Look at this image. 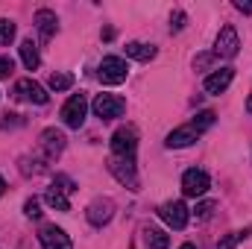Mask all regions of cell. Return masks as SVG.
Returning <instances> with one entry per match:
<instances>
[{"label": "cell", "mask_w": 252, "mask_h": 249, "mask_svg": "<svg viewBox=\"0 0 252 249\" xmlns=\"http://www.w3.org/2000/svg\"><path fill=\"white\" fill-rule=\"evenodd\" d=\"M91 109H94V115L100 121H115V118H121L126 112V100L118 97V94H97Z\"/></svg>", "instance_id": "cell-1"}, {"label": "cell", "mask_w": 252, "mask_h": 249, "mask_svg": "<svg viewBox=\"0 0 252 249\" xmlns=\"http://www.w3.org/2000/svg\"><path fill=\"white\" fill-rule=\"evenodd\" d=\"M70 85H73V76L70 73H53L50 76V88L53 91H67Z\"/></svg>", "instance_id": "cell-21"}, {"label": "cell", "mask_w": 252, "mask_h": 249, "mask_svg": "<svg viewBox=\"0 0 252 249\" xmlns=\"http://www.w3.org/2000/svg\"><path fill=\"white\" fill-rule=\"evenodd\" d=\"M53 187H56V190H62V193H70V190H73V182H70L67 176H56Z\"/></svg>", "instance_id": "cell-27"}, {"label": "cell", "mask_w": 252, "mask_h": 249, "mask_svg": "<svg viewBox=\"0 0 252 249\" xmlns=\"http://www.w3.org/2000/svg\"><path fill=\"white\" fill-rule=\"evenodd\" d=\"M3 190H6V182H3V176H0V196H3Z\"/></svg>", "instance_id": "cell-30"}, {"label": "cell", "mask_w": 252, "mask_h": 249, "mask_svg": "<svg viewBox=\"0 0 252 249\" xmlns=\"http://www.w3.org/2000/svg\"><path fill=\"white\" fill-rule=\"evenodd\" d=\"M235 9H238V12H247V15H252V3H244V0H238V3H235Z\"/></svg>", "instance_id": "cell-29"}, {"label": "cell", "mask_w": 252, "mask_h": 249, "mask_svg": "<svg viewBox=\"0 0 252 249\" xmlns=\"http://www.w3.org/2000/svg\"><path fill=\"white\" fill-rule=\"evenodd\" d=\"M85 112H88L85 97H82V94H73V97H70V100L62 106V121H64V126L79 129V126L85 124Z\"/></svg>", "instance_id": "cell-4"}, {"label": "cell", "mask_w": 252, "mask_h": 249, "mask_svg": "<svg viewBox=\"0 0 252 249\" xmlns=\"http://www.w3.org/2000/svg\"><path fill=\"white\" fill-rule=\"evenodd\" d=\"M211 185V179H208V173L205 170H188L185 176H182V190H185V196H202L205 190Z\"/></svg>", "instance_id": "cell-10"}, {"label": "cell", "mask_w": 252, "mask_h": 249, "mask_svg": "<svg viewBox=\"0 0 252 249\" xmlns=\"http://www.w3.org/2000/svg\"><path fill=\"white\" fill-rule=\"evenodd\" d=\"M15 97L18 100H27V103H38V106L47 103V91L38 82H32V79H18L15 82Z\"/></svg>", "instance_id": "cell-9"}, {"label": "cell", "mask_w": 252, "mask_h": 249, "mask_svg": "<svg viewBox=\"0 0 252 249\" xmlns=\"http://www.w3.org/2000/svg\"><path fill=\"white\" fill-rule=\"evenodd\" d=\"M232 79H235V70H232V67H220V70H214L211 76H205L202 88H205L208 94H223V91L232 85Z\"/></svg>", "instance_id": "cell-12"}, {"label": "cell", "mask_w": 252, "mask_h": 249, "mask_svg": "<svg viewBox=\"0 0 252 249\" xmlns=\"http://www.w3.org/2000/svg\"><path fill=\"white\" fill-rule=\"evenodd\" d=\"M12 70H15V62H12L9 56H0V79H6Z\"/></svg>", "instance_id": "cell-25"}, {"label": "cell", "mask_w": 252, "mask_h": 249, "mask_svg": "<svg viewBox=\"0 0 252 249\" xmlns=\"http://www.w3.org/2000/svg\"><path fill=\"white\" fill-rule=\"evenodd\" d=\"M24 211H27V217L38 220V217H41V205H38V199H27V202H24Z\"/></svg>", "instance_id": "cell-23"}, {"label": "cell", "mask_w": 252, "mask_h": 249, "mask_svg": "<svg viewBox=\"0 0 252 249\" xmlns=\"http://www.w3.org/2000/svg\"><path fill=\"white\" fill-rule=\"evenodd\" d=\"M15 38V24L9 18H0V44H9Z\"/></svg>", "instance_id": "cell-22"}, {"label": "cell", "mask_w": 252, "mask_h": 249, "mask_svg": "<svg viewBox=\"0 0 252 249\" xmlns=\"http://www.w3.org/2000/svg\"><path fill=\"white\" fill-rule=\"evenodd\" d=\"M208 126H214V112H199L196 118H193V124H190V129L199 135V132H205Z\"/></svg>", "instance_id": "cell-20"}, {"label": "cell", "mask_w": 252, "mask_h": 249, "mask_svg": "<svg viewBox=\"0 0 252 249\" xmlns=\"http://www.w3.org/2000/svg\"><path fill=\"white\" fill-rule=\"evenodd\" d=\"M158 214H161V220H164L170 229H185V226H188V205H185L182 199L164 202V205L158 208Z\"/></svg>", "instance_id": "cell-5"}, {"label": "cell", "mask_w": 252, "mask_h": 249, "mask_svg": "<svg viewBox=\"0 0 252 249\" xmlns=\"http://www.w3.org/2000/svg\"><path fill=\"white\" fill-rule=\"evenodd\" d=\"M135 150H138V135H135V129L121 126V129L112 135V156H115V158H135Z\"/></svg>", "instance_id": "cell-2"}, {"label": "cell", "mask_w": 252, "mask_h": 249, "mask_svg": "<svg viewBox=\"0 0 252 249\" xmlns=\"http://www.w3.org/2000/svg\"><path fill=\"white\" fill-rule=\"evenodd\" d=\"M144 244L150 249H167L170 247V235H164V232L156 229V226H147V229H144Z\"/></svg>", "instance_id": "cell-17"}, {"label": "cell", "mask_w": 252, "mask_h": 249, "mask_svg": "<svg viewBox=\"0 0 252 249\" xmlns=\"http://www.w3.org/2000/svg\"><path fill=\"white\" fill-rule=\"evenodd\" d=\"M126 73H129V67H126V62L121 56H106L100 62V67H97V76L106 85H121V82H126Z\"/></svg>", "instance_id": "cell-3"}, {"label": "cell", "mask_w": 252, "mask_h": 249, "mask_svg": "<svg viewBox=\"0 0 252 249\" xmlns=\"http://www.w3.org/2000/svg\"><path fill=\"white\" fill-rule=\"evenodd\" d=\"M182 27H185V12H176V15L170 18V30H176V32H179Z\"/></svg>", "instance_id": "cell-28"}, {"label": "cell", "mask_w": 252, "mask_h": 249, "mask_svg": "<svg viewBox=\"0 0 252 249\" xmlns=\"http://www.w3.org/2000/svg\"><path fill=\"white\" fill-rule=\"evenodd\" d=\"M244 238H247V232H232V235H229V238L220 244V249H232L235 244H238V241H244Z\"/></svg>", "instance_id": "cell-24"}, {"label": "cell", "mask_w": 252, "mask_h": 249, "mask_svg": "<svg viewBox=\"0 0 252 249\" xmlns=\"http://www.w3.org/2000/svg\"><path fill=\"white\" fill-rule=\"evenodd\" d=\"M112 214H115V202L112 199H94L91 205H88V211H85V217H88V223L91 226H106L109 220H112Z\"/></svg>", "instance_id": "cell-11"}, {"label": "cell", "mask_w": 252, "mask_h": 249, "mask_svg": "<svg viewBox=\"0 0 252 249\" xmlns=\"http://www.w3.org/2000/svg\"><path fill=\"white\" fill-rule=\"evenodd\" d=\"M21 59H24V64H27V70H35L38 67V50H35V44L27 38V41H21Z\"/></svg>", "instance_id": "cell-18"}, {"label": "cell", "mask_w": 252, "mask_h": 249, "mask_svg": "<svg viewBox=\"0 0 252 249\" xmlns=\"http://www.w3.org/2000/svg\"><path fill=\"white\" fill-rule=\"evenodd\" d=\"M211 211H214V202H199V205H196V217H199V220H208Z\"/></svg>", "instance_id": "cell-26"}, {"label": "cell", "mask_w": 252, "mask_h": 249, "mask_svg": "<svg viewBox=\"0 0 252 249\" xmlns=\"http://www.w3.org/2000/svg\"><path fill=\"white\" fill-rule=\"evenodd\" d=\"M179 249H196V247H193V244H182Z\"/></svg>", "instance_id": "cell-31"}, {"label": "cell", "mask_w": 252, "mask_h": 249, "mask_svg": "<svg viewBox=\"0 0 252 249\" xmlns=\"http://www.w3.org/2000/svg\"><path fill=\"white\" fill-rule=\"evenodd\" d=\"M193 141H196V132H193L190 126L173 129V132L167 135V147H170V150H182V147H190Z\"/></svg>", "instance_id": "cell-15"}, {"label": "cell", "mask_w": 252, "mask_h": 249, "mask_svg": "<svg viewBox=\"0 0 252 249\" xmlns=\"http://www.w3.org/2000/svg\"><path fill=\"white\" fill-rule=\"evenodd\" d=\"M38 241H41V247H44V249H73L70 238L64 235V229L53 226V223L41 226V232H38Z\"/></svg>", "instance_id": "cell-8"}, {"label": "cell", "mask_w": 252, "mask_h": 249, "mask_svg": "<svg viewBox=\"0 0 252 249\" xmlns=\"http://www.w3.org/2000/svg\"><path fill=\"white\" fill-rule=\"evenodd\" d=\"M64 141H67V138H64V132L53 129V126L41 132V147L47 150V156H59V153L64 150Z\"/></svg>", "instance_id": "cell-14"}, {"label": "cell", "mask_w": 252, "mask_h": 249, "mask_svg": "<svg viewBox=\"0 0 252 249\" xmlns=\"http://www.w3.org/2000/svg\"><path fill=\"white\" fill-rule=\"evenodd\" d=\"M247 109H250V112H252V97H250V100H247Z\"/></svg>", "instance_id": "cell-32"}, {"label": "cell", "mask_w": 252, "mask_h": 249, "mask_svg": "<svg viewBox=\"0 0 252 249\" xmlns=\"http://www.w3.org/2000/svg\"><path fill=\"white\" fill-rule=\"evenodd\" d=\"M109 170L115 173V179H118L121 185L132 187V190H138V173H135V158H115V156H112V161H109Z\"/></svg>", "instance_id": "cell-6"}, {"label": "cell", "mask_w": 252, "mask_h": 249, "mask_svg": "<svg viewBox=\"0 0 252 249\" xmlns=\"http://www.w3.org/2000/svg\"><path fill=\"white\" fill-rule=\"evenodd\" d=\"M35 24H38L41 38H53L56 30H59V18H56V12H50V9H38V12H35Z\"/></svg>", "instance_id": "cell-13"}, {"label": "cell", "mask_w": 252, "mask_h": 249, "mask_svg": "<svg viewBox=\"0 0 252 249\" xmlns=\"http://www.w3.org/2000/svg\"><path fill=\"white\" fill-rule=\"evenodd\" d=\"M238 47H241V41H238L235 27H223V30H220V35H217V41H214V56L235 59V56H238Z\"/></svg>", "instance_id": "cell-7"}, {"label": "cell", "mask_w": 252, "mask_h": 249, "mask_svg": "<svg viewBox=\"0 0 252 249\" xmlns=\"http://www.w3.org/2000/svg\"><path fill=\"white\" fill-rule=\"evenodd\" d=\"M44 202H47L50 208H56V211H70L67 193H62V190H56V187H50V190L44 193Z\"/></svg>", "instance_id": "cell-19"}, {"label": "cell", "mask_w": 252, "mask_h": 249, "mask_svg": "<svg viewBox=\"0 0 252 249\" xmlns=\"http://www.w3.org/2000/svg\"><path fill=\"white\" fill-rule=\"evenodd\" d=\"M126 56L138 59V62H150V59H156V47L144 44V41H132V44H126Z\"/></svg>", "instance_id": "cell-16"}]
</instances>
